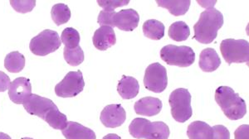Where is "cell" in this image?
I'll use <instances>...</instances> for the list:
<instances>
[{
	"label": "cell",
	"mask_w": 249,
	"mask_h": 139,
	"mask_svg": "<svg viewBox=\"0 0 249 139\" xmlns=\"http://www.w3.org/2000/svg\"><path fill=\"white\" fill-rule=\"evenodd\" d=\"M212 128V139H230V131L224 125H216Z\"/></svg>",
	"instance_id": "cell-31"
},
{
	"label": "cell",
	"mask_w": 249,
	"mask_h": 139,
	"mask_svg": "<svg viewBox=\"0 0 249 139\" xmlns=\"http://www.w3.org/2000/svg\"><path fill=\"white\" fill-rule=\"evenodd\" d=\"M198 65L202 71L213 72L219 67L221 60L214 49L206 48L203 50L199 55Z\"/></svg>",
	"instance_id": "cell-17"
},
{
	"label": "cell",
	"mask_w": 249,
	"mask_h": 139,
	"mask_svg": "<svg viewBox=\"0 0 249 139\" xmlns=\"http://www.w3.org/2000/svg\"><path fill=\"white\" fill-rule=\"evenodd\" d=\"M23 105L29 114L36 115L43 120L53 108H57V105L51 99L35 94H30Z\"/></svg>",
	"instance_id": "cell-10"
},
{
	"label": "cell",
	"mask_w": 249,
	"mask_h": 139,
	"mask_svg": "<svg viewBox=\"0 0 249 139\" xmlns=\"http://www.w3.org/2000/svg\"><path fill=\"white\" fill-rule=\"evenodd\" d=\"M234 139H249V126L244 124L238 127L234 132Z\"/></svg>",
	"instance_id": "cell-32"
},
{
	"label": "cell",
	"mask_w": 249,
	"mask_h": 139,
	"mask_svg": "<svg viewBox=\"0 0 249 139\" xmlns=\"http://www.w3.org/2000/svg\"><path fill=\"white\" fill-rule=\"evenodd\" d=\"M115 14H116L115 11L102 10L100 12L97 23L101 26H109L113 28V17Z\"/></svg>",
	"instance_id": "cell-30"
},
{
	"label": "cell",
	"mask_w": 249,
	"mask_h": 139,
	"mask_svg": "<svg viewBox=\"0 0 249 139\" xmlns=\"http://www.w3.org/2000/svg\"><path fill=\"white\" fill-rule=\"evenodd\" d=\"M160 57L168 65L189 67L196 61V53L187 46L167 45L161 49Z\"/></svg>",
	"instance_id": "cell-6"
},
{
	"label": "cell",
	"mask_w": 249,
	"mask_h": 139,
	"mask_svg": "<svg viewBox=\"0 0 249 139\" xmlns=\"http://www.w3.org/2000/svg\"><path fill=\"white\" fill-rule=\"evenodd\" d=\"M224 25V16L216 9L203 12L198 22L194 26V38L203 44H210L215 39L218 31Z\"/></svg>",
	"instance_id": "cell-1"
},
{
	"label": "cell",
	"mask_w": 249,
	"mask_h": 139,
	"mask_svg": "<svg viewBox=\"0 0 249 139\" xmlns=\"http://www.w3.org/2000/svg\"><path fill=\"white\" fill-rule=\"evenodd\" d=\"M10 84L11 82L9 76L3 71H0V92H4L9 89Z\"/></svg>",
	"instance_id": "cell-33"
},
{
	"label": "cell",
	"mask_w": 249,
	"mask_h": 139,
	"mask_svg": "<svg viewBox=\"0 0 249 139\" xmlns=\"http://www.w3.org/2000/svg\"><path fill=\"white\" fill-rule=\"evenodd\" d=\"M31 139V138H23V139Z\"/></svg>",
	"instance_id": "cell-36"
},
{
	"label": "cell",
	"mask_w": 249,
	"mask_h": 139,
	"mask_svg": "<svg viewBox=\"0 0 249 139\" xmlns=\"http://www.w3.org/2000/svg\"><path fill=\"white\" fill-rule=\"evenodd\" d=\"M190 29L186 23L178 21L171 24L168 31V35L171 39L176 42H183L190 37Z\"/></svg>",
	"instance_id": "cell-23"
},
{
	"label": "cell",
	"mask_w": 249,
	"mask_h": 139,
	"mask_svg": "<svg viewBox=\"0 0 249 139\" xmlns=\"http://www.w3.org/2000/svg\"><path fill=\"white\" fill-rule=\"evenodd\" d=\"M130 3L129 1H125V0H116V1H97V3L99 4L102 8H103V10L105 11H115V9L122 7V6L127 5L128 3Z\"/></svg>",
	"instance_id": "cell-29"
},
{
	"label": "cell",
	"mask_w": 249,
	"mask_h": 139,
	"mask_svg": "<svg viewBox=\"0 0 249 139\" xmlns=\"http://www.w3.org/2000/svg\"><path fill=\"white\" fill-rule=\"evenodd\" d=\"M0 139H12L8 134L0 133Z\"/></svg>",
	"instance_id": "cell-35"
},
{
	"label": "cell",
	"mask_w": 249,
	"mask_h": 139,
	"mask_svg": "<svg viewBox=\"0 0 249 139\" xmlns=\"http://www.w3.org/2000/svg\"><path fill=\"white\" fill-rule=\"evenodd\" d=\"M139 83L134 77L123 76L117 86L118 93L124 99H133L139 94Z\"/></svg>",
	"instance_id": "cell-18"
},
{
	"label": "cell",
	"mask_w": 249,
	"mask_h": 139,
	"mask_svg": "<svg viewBox=\"0 0 249 139\" xmlns=\"http://www.w3.org/2000/svg\"><path fill=\"white\" fill-rule=\"evenodd\" d=\"M130 135L137 139H168L170 128L164 122H150L148 119L136 118L129 126Z\"/></svg>",
	"instance_id": "cell-3"
},
{
	"label": "cell",
	"mask_w": 249,
	"mask_h": 139,
	"mask_svg": "<svg viewBox=\"0 0 249 139\" xmlns=\"http://www.w3.org/2000/svg\"><path fill=\"white\" fill-rule=\"evenodd\" d=\"M126 114L121 105H109L103 108L100 120L107 128H115L124 124Z\"/></svg>",
	"instance_id": "cell-11"
},
{
	"label": "cell",
	"mask_w": 249,
	"mask_h": 139,
	"mask_svg": "<svg viewBox=\"0 0 249 139\" xmlns=\"http://www.w3.org/2000/svg\"><path fill=\"white\" fill-rule=\"evenodd\" d=\"M135 111L139 115L152 117L160 114L162 109L160 99L154 97H144L135 103Z\"/></svg>",
	"instance_id": "cell-15"
},
{
	"label": "cell",
	"mask_w": 249,
	"mask_h": 139,
	"mask_svg": "<svg viewBox=\"0 0 249 139\" xmlns=\"http://www.w3.org/2000/svg\"><path fill=\"white\" fill-rule=\"evenodd\" d=\"M139 22V14L132 9H122L114 15L113 27L122 31H133L138 27Z\"/></svg>",
	"instance_id": "cell-13"
},
{
	"label": "cell",
	"mask_w": 249,
	"mask_h": 139,
	"mask_svg": "<svg viewBox=\"0 0 249 139\" xmlns=\"http://www.w3.org/2000/svg\"><path fill=\"white\" fill-rule=\"evenodd\" d=\"M51 16L57 26L62 25L71 18V10L64 3H57L52 8Z\"/></svg>",
	"instance_id": "cell-24"
},
{
	"label": "cell",
	"mask_w": 249,
	"mask_h": 139,
	"mask_svg": "<svg viewBox=\"0 0 249 139\" xmlns=\"http://www.w3.org/2000/svg\"><path fill=\"white\" fill-rule=\"evenodd\" d=\"M220 51L229 65L232 63L249 64V43L247 40L232 38L224 40L220 44Z\"/></svg>",
	"instance_id": "cell-5"
},
{
	"label": "cell",
	"mask_w": 249,
	"mask_h": 139,
	"mask_svg": "<svg viewBox=\"0 0 249 139\" xmlns=\"http://www.w3.org/2000/svg\"><path fill=\"white\" fill-rule=\"evenodd\" d=\"M31 94V82L25 77H18L10 84L9 89V99L15 104L23 105Z\"/></svg>",
	"instance_id": "cell-12"
},
{
	"label": "cell",
	"mask_w": 249,
	"mask_h": 139,
	"mask_svg": "<svg viewBox=\"0 0 249 139\" xmlns=\"http://www.w3.org/2000/svg\"><path fill=\"white\" fill-rule=\"evenodd\" d=\"M10 4L18 13L27 14L34 9L36 5V1H10Z\"/></svg>",
	"instance_id": "cell-28"
},
{
	"label": "cell",
	"mask_w": 249,
	"mask_h": 139,
	"mask_svg": "<svg viewBox=\"0 0 249 139\" xmlns=\"http://www.w3.org/2000/svg\"><path fill=\"white\" fill-rule=\"evenodd\" d=\"M215 100L230 120H238L246 115V103L230 87H218L215 91Z\"/></svg>",
	"instance_id": "cell-2"
},
{
	"label": "cell",
	"mask_w": 249,
	"mask_h": 139,
	"mask_svg": "<svg viewBox=\"0 0 249 139\" xmlns=\"http://www.w3.org/2000/svg\"><path fill=\"white\" fill-rule=\"evenodd\" d=\"M92 41L95 47L100 51H106L110 48L116 43V33L113 28L102 26L95 31Z\"/></svg>",
	"instance_id": "cell-14"
},
{
	"label": "cell",
	"mask_w": 249,
	"mask_h": 139,
	"mask_svg": "<svg viewBox=\"0 0 249 139\" xmlns=\"http://www.w3.org/2000/svg\"><path fill=\"white\" fill-rule=\"evenodd\" d=\"M85 87L82 71H70L64 79L55 86V93L58 97L71 98L77 96Z\"/></svg>",
	"instance_id": "cell-8"
},
{
	"label": "cell",
	"mask_w": 249,
	"mask_h": 139,
	"mask_svg": "<svg viewBox=\"0 0 249 139\" xmlns=\"http://www.w3.org/2000/svg\"><path fill=\"white\" fill-rule=\"evenodd\" d=\"M102 139H122V138L118 136V135H116V134H107V136L104 137Z\"/></svg>",
	"instance_id": "cell-34"
},
{
	"label": "cell",
	"mask_w": 249,
	"mask_h": 139,
	"mask_svg": "<svg viewBox=\"0 0 249 139\" xmlns=\"http://www.w3.org/2000/svg\"><path fill=\"white\" fill-rule=\"evenodd\" d=\"M62 45V41L57 31L46 29L39 34L32 38L29 48L36 56L44 57L57 51Z\"/></svg>",
	"instance_id": "cell-7"
},
{
	"label": "cell",
	"mask_w": 249,
	"mask_h": 139,
	"mask_svg": "<svg viewBox=\"0 0 249 139\" xmlns=\"http://www.w3.org/2000/svg\"><path fill=\"white\" fill-rule=\"evenodd\" d=\"M171 114L178 123L186 122L192 117L191 94L187 89L178 88L173 91L169 98Z\"/></svg>",
	"instance_id": "cell-4"
},
{
	"label": "cell",
	"mask_w": 249,
	"mask_h": 139,
	"mask_svg": "<svg viewBox=\"0 0 249 139\" xmlns=\"http://www.w3.org/2000/svg\"><path fill=\"white\" fill-rule=\"evenodd\" d=\"M25 66V57L19 51H12L4 60V67L11 73H18Z\"/></svg>",
	"instance_id": "cell-22"
},
{
	"label": "cell",
	"mask_w": 249,
	"mask_h": 139,
	"mask_svg": "<svg viewBox=\"0 0 249 139\" xmlns=\"http://www.w3.org/2000/svg\"><path fill=\"white\" fill-rule=\"evenodd\" d=\"M63 56L67 63L72 66H77L82 64L84 61V52L81 48V46H77L75 48H68L64 47Z\"/></svg>",
	"instance_id": "cell-27"
},
{
	"label": "cell",
	"mask_w": 249,
	"mask_h": 139,
	"mask_svg": "<svg viewBox=\"0 0 249 139\" xmlns=\"http://www.w3.org/2000/svg\"><path fill=\"white\" fill-rule=\"evenodd\" d=\"M144 85L148 91L155 93L163 92L168 85L165 67L158 62L150 64L144 72Z\"/></svg>",
	"instance_id": "cell-9"
},
{
	"label": "cell",
	"mask_w": 249,
	"mask_h": 139,
	"mask_svg": "<svg viewBox=\"0 0 249 139\" xmlns=\"http://www.w3.org/2000/svg\"><path fill=\"white\" fill-rule=\"evenodd\" d=\"M62 133L67 139H96L93 130L77 122H68Z\"/></svg>",
	"instance_id": "cell-16"
},
{
	"label": "cell",
	"mask_w": 249,
	"mask_h": 139,
	"mask_svg": "<svg viewBox=\"0 0 249 139\" xmlns=\"http://www.w3.org/2000/svg\"><path fill=\"white\" fill-rule=\"evenodd\" d=\"M44 121L48 123V124L50 125V127L54 129H57V130L64 129L68 124V118L65 114L60 112L57 107L53 108L46 116Z\"/></svg>",
	"instance_id": "cell-25"
},
{
	"label": "cell",
	"mask_w": 249,
	"mask_h": 139,
	"mask_svg": "<svg viewBox=\"0 0 249 139\" xmlns=\"http://www.w3.org/2000/svg\"><path fill=\"white\" fill-rule=\"evenodd\" d=\"M156 3L160 7L166 9L174 16H182L186 14L190 9V0H182V1H166V0H157Z\"/></svg>",
	"instance_id": "cell-20"
},
{
	"label": "cell",
	"mask_w": 249,
	"mask_h": 139,
	"mask_svg": "<svg viewBox=\"0 0 249 139\" xmlns=\"http://www.w3.org/2000/svg\"><path fill=\"white\" fill-rule=\"evenodd\" d=\"M143 32L145 37L152 40H160L164 36V25L158 20L150 19L143 24Z\"/></svg>",
	"instance_id": "cell-21"
},
{
	"label": "cell",
	"mask_w": 249,
	"mask_h": 139,
	"mask_svg": "<svg viewBox=\"0 0 249 139\" xmlns=\"http://www.w3.org/2000/svg\"><path fill=\"white\" fill-rule=\"evenodd\" d=\"M187 135L190 139H212L213 128L203 121H195L188 126Z\"/></svg>",
	"instance_id": "cell-19"
},
{
	"label": "cell",
	"mask_w": 249,
	"mask_h": 139,
	"mask_svg": "<svg viewBox=\"0 0 249 139\" xmlns=\"http://www.w3.org/2000/svg\"><path fill=\"white\" fill-rule=\"evenodd\" d=\"M79 32L73 28H67L62 31L61 35V41L68 48H75L79 46Z\"/></svg>",
	"instance_id": "cell-26"
}]
</instances>
